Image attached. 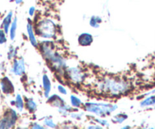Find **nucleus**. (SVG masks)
<instances>
[{"mask_svg":"<svg viewBox=\"0 0 155 129\" xmlns=\"http://www.w3.org/2000/svg\"><path fill=\"white\" fill-rule=\"evenodd\" d=\"M97 88L104 94L112 96H119L127 94L131 90L132 86L126 79L120 77H110L99 82Z\"/></svg>","mask_w":155,"mask_h":129,"instance_id":"nucleus-1","label":"nucleus"},{"mask_svg":"<svg viewBox=\"0 0 155 129\" xmlns=\"http://www.w3.org/2000/svg\"><path fill=\"white\" fill-rule=\"evenodd\" d=\"M127 118H128V115H126V114L119 113L113 117V121L116 123H118V124H122L123 121H125L126 119H127Z\"/></svg>","mask_w":155,"mask_h":129,"instance_id":"nucleus-21","label":"nucleus"},{"mask_svg":"<svg viewBox=\"0 0 155 129\" xmlns=\"http://www.w3.org/2000/svg\"><path fill=\"white\" fill-rule=\"evenodd\" d=\"M70 102H71V106L74 108H80L84 105L82 101L78 96H74V95H71L70 96Z\"/></svg>","mask_w":155,"mask_h":129,"instance_id":"nucleus-20","label":"nucleus"},{"mask_svg":"<svg viewBox=\"0 0 155 129\" xmlns=\"http://www.w3.org/2000/svg\"><path fill=\"white\" fill-rule=\"evenodd\" d=\"M25 106H26L27 109H28L30 112H31V113L35 112L37 109V103H36L35 101H34V100H32V99H27Z\"/></svg>","mask_w":155,"mask_h":129,"instance_id":"nucleus-19","label":"nucleus"},{"mask_svg":"<svg viewBox=\"0 0 155 129\" xmlns=\"http://www.w3.org/2000/svg\"><path fill=\"white\" fill-rule=\"evenodd\" d=\"M31 127H32V128H35V129H37V128H38V129L44 128V126H41V124H38V123H36V122L34 123V124H32V125H31Z\"/></svg>","mask_w":155,"mask_h":129,"instance_id":"nucleus-30","label":"nucleus"},{"mask_svg":"<svg viewBox=\"0 0 155 129\" xmlns=\"http://www.w3.org/2000/svg\"><path fill=\"white\" fill-rule=\"evenodd\" d=\"M130 126H125V127H123V128L126 129V128H130Z\"/></svg>","mask_w":155,"mask_h":129,"instance_id":"nucleus-33","label":"nucleus"},{"mask_svg":"<svg viewBox=\"0 0 155 129\" xmlns=\"http://www.w3.org/2000/svg\"><path fill=\"white\" fill-rule=\"evenodd\" d=\"M44 125H46L47 127H52V128H55V127H57V124L53 121V120L52 118H49V117H46L44 119Z\"/></svg>","mask_w":155,"mask_h":129,"instance_id":"nucleus-23","label":"nucleus"},{"mask_svg":"<svg viewBox=\"0 0 155 129\" xmlns=\"http://www.w3.org/2000/svg\"><path fill=\"white\" fill-rule=\"evenodd\" d=\"M48 62H50L53 69L59 73H63L65 71V69L66 68L65 59L57 52H55L54 54L51 56Z\"/></svg>","mask_w":155,"mask_h":129,"instance_id":"nucleus-6","label":"nucleus"},{"mask_svg":"<svg viewBox=\"0 0 155 129\" xmlns=\"http://www.w3.org/2000/svg\"><path fill=\"white\" fill-rule=\"evenodd\" d=\"M1 67H2V65H1V63H0V70H1Z\"/></svg>","mask_w":155,"mask_h":129,"instance_id":"nucleus-34","label":"nucleus"},{"mask_svg":"<svg viewBox=\"0 0 155 129\" xmlns=\"http://www.w3.org/2000/svg\"><path fill=\"white\" fill-rule=\"evenodd\" d=\"M87 128H90V129H101V128H102V126L95 125V124H94V125L88 126V127H87Z\"/></svg>","mask_w":155,"mask_h":129,"instance_id":"nucleus-31","label":"nucleus"},{"mask_svg":"<svg viewBox=\"0 0 155 129\" xmlns=\"http://www.w3.org/2000/svg\"><path fill=\"white\" fill-rule=\"evenodd\" d=\"M11 71L16 76H22L25 73V62L23 58L15 59Z\"/></svg>","mask_w":155,"mask_h":129,"instance_id":"nucleus-8","label":"nucleus"},{"mask_svg":"<svg viewBox=\"0 0 155 129\" xmlns=\"http://www.w3.org/2000/svg\"><path fill=\"white\" fill-rule=\"evenodd\" d=\"M84 109L87 112L94 114L100 117L107 116L117 109L118 106L113 103H93L88 102L84 104Z\"/></svg>","mask_w":155,"mask_h":129,"instance_id":"nucleus-3","label":"nucleus"},{"mask_svg":"<svg viewBox=\"0 0 155 129\" xmlns=\"http://www.w3.org/2000/svg\"><path fill=\"white\" fill-rule=\"evenodd\" d=\"M155 105V94L151 95L150 96H147L145 99L142 100V101L140 103V106L141 107H147V106H154Z\"/></svg>","mask_w":155,"mask_h":129,"instance_id":"nucleus-16","label":"nucleus"},{"mask_svg":"<svg viewBox=\"0 0 155 129\" xmlns=\"http://www.w3.org/2000/svg\"><path fill=\"white\" fill-rule=\"evenodd\" d=\"M0 89L5 94H11L15 91V87L12 82L8 77H4L0 81Z\"/></svg>","mask_w":155,"mask_h":129,"instance_id":"nucleus-9","label":"nucleus"},{"mask_svg":"<svg viewBox=\"0 0 155 129\" xmlns=\"http://www.w3.org/2000/svg\"><path fill=\"white\" fill-rule=\"evenodd\" d=\"M40 50H41L44 59L47 61H49V59L51 58V56L56 52L54 50L53 42H51V41H43L41 44Z\"/></svg>","mask_w":155,"mask_h":129,"instance_id":"nucleus-7","label":"nucleus"},{"mask_svg":"<svg viewBox=\"0 0 155 129\" xmlns=\"http://www.w3.org/2000/svg\"><path fill=\"white\" fill-rule=\"evenodd\" d=\"M18 120V115L15 110L9 109L5 112L2 118L0 119V128H11L15 125Z\"/></svg>","mask_w":155,"mask_h":129,"instance_id":"nucleus-4","label":"nucleus"},{"mask_svg":"<svg viewBox=\"0 0 155 129\" xmlns=\"http://www.w3.org/2000/svg\"><path fill=\"white\" fill-rule=\"evenodd\" d=\"M27 32H28V36L31 45L34 47H38V43H37V38H36L35 34H34V27L30 21L27 24Z\"/></svg>","mask_w":155,"mask_h":129,"instance_id":"nucleus-11","label":"nucleus"},{"mask_svg":"<svg viewBox=\"0 0 155 129\" xmlns=\"http://www.w3.org/2000/svg\"><path fill=\"white\" fill-rule=\"evenodd\" d=\"M153 109H155V105H154V108H153Z\"/></svg>","mask_w":155,"mask_h":129,"instance_id":"nucleus-35","label":"nucleus"},{"mask_svg":"<svg viewBox=\"0 0 155 129\" xmlns=\"http://www.w3.org/2000/svg\"><path fill=\"white\" fill-rule=\"evenodd\" d=\"M15 106L16 109L19 111L21 112L24 109V106H25V103H24V100L21 97L20 94H17L15 97Z\"/></svg>","mask_w":155,"mask_h":129,"instance_id":"nucleus-18","label":"nucleus"},{"mask_svg":"<svg viewBox=\"0 0 155 129\" xmlns=\"http://www.w3.org/2000/svg\"><path fill=\"white\" fill-rule=\"evenodd\" d=\"M58 88V91L59 92V93H61V94L62 95H66L67 94V90L65 89V87H63L62 85H58L57 87Z\"/></svg>","mask_w":155,"mask_h":129,"instance_id":"nucleus-28","label":"nucleus"},{"mask_svg":"<svg viewBox=\"0 0 155 129\" xmlns=\"http://www.w3.org/2000/svg\"><path fill=\"white\" fill-rule=\"evenodd\" d=\"M13 20V11H8V14L5 16V18H3L2 22V28L3 29V31H5V34H8V31H9L10 26H11V24Z\"/></svg>","mask_w":155,"mask_h":129,"instance_id":"nucleus-12","label":"nucleus"},{"mask_svg":"<svg viewBox=\"0 0 155 129\" xmlns=\"http://www.w3.org/2000/svg\"><path fill=\"white\" fill-rule=\"evenodd\" d=\"M95 121H97L101 126L103 125L106 126V127H109V125H110V123L108 122V121L106 119H103V118H95Z\"/></svg>","mask_w":155,"mask_h":129,"instance_id":"nucleus-26","label":"nucleus"},{"mask_svg":"<svg viewBox=\"0 0 155 129\" xmlns=\"http://www.w3.org/2000/svg\"><path fill=\"white\" fill-rule=\"evenodd\" d=\"M35 32L39 37L44 39H53L56 34V26L52 19L43 18L37 22Z\"/></svg>","mask_w":155,"mask_h":129,"instance_id":"nucleus-2","label":"nucleus"},{"mask_svg":"<svg viewBox=\"0 0 155 129\" xmlns=\"http://www.w3.org/2000/svg\"><path fill=\"white\" fill-rule=\"evenodd\" d=\"M83 115H84L83 113H78V112H71V114H70V116H71V118L77 120H81V118L83 117Z\"/></svg>","mask_w":155,"mask_h":129,"instance_id":"nucleus-27","label":"nucleus"},{"mask_svg":"<svg viewBox=\"0 0 155 129\" xmlns=\"http://www.w3.org/2000/svg\"><path fill=\"white\" fill-rule=\"evenodd\" d=\"M13 1H14L16 5H20V4H21L23 2L24 0H13Z\"/></svg>","mask_w":155,"mask_h":129,"instance_id":"nucleus-32","label":"nucleus"},{"mask_svg":"<svg viewBox=\"0 0 155 129\" xmlns=\"http://www.w3.org/2000/svg\"><path fill=\"white\" fill-rule=\"evenodd\" d=\"M94 39L93 37L91 34L89 33H83L79 35L78 38V41L79 45L82 46V47H87L90 46L93 42Z\"/></svg>","mask_w":155,"mask_h":129,"instance_id":"nucleus-10","label":"nucleus"},{"mask_svg":"<svg viewBox=\"0 0 155 129\" xmlns=\"http://www.w3.org/2000/svg\"><path fill=\"white\" fill-rule=\"evenodd\" d=\"M103 19L102 18L98 15H92L91 17L90 21H89V24L91 27L94 28H99L100 25L102 23Z\"/></svg>","mask_w":155,"mask_h":129,"instance_id":"nucleus-17","label":"nucleus"},{"mask_svg":"<svg viewBox=\"0 0 155 129\" xmlns=\"http://www.w3.org/2000/svg\"><path fill=\"white\" fill-rule=\"evenodd\" d=\"M7 42L6 34L2 28H0V44H4Z\"/></svg>","mask_w":155,"mask_h":129,"instance_id":"nucleus-25","label":"nucleus"},{"mask_svg":"<svg viewBox=\"0 0 155 129\" xmlns=\"http://www.w3.org/2000/svg\"><path fill=\"white\" fill-rule=\"evenodd\" d=\"M47 102H48L49 103H50L52 106L56 108L61 107L62 105L65 104V101H64L63 99L56 94L53 95V96H49L48 101Z\"/></svg>","mask_w":155,"mask_h":129,"instance_id":"nucleus-14","label":"nucleus"},{"mask_svg":"<svg viewBox=\"0 0 155 129\" xmlns=\"http://www.w3.org/2000/svg\"><path fill=\"white\" fill-rule=\"evenodd\" d=\"M36 12V8L35 6H31L28 9V15H29L31 17H33V16L35 15Z\"/></svg>","mask_w":155,"mask_h":129,"instance_id":"nucleus-29","label":"nucleus"},{"mask_svg":"<svg viewBox=\"0 0 155 129\" xmlns=\"http://www.w3.org/2000/svg\"><path fill=\"white\" fill-rule=\"evenodd\" d=\"M65 75L73 84H81L85 78V74L78 67H70L65 70Z\"/></svg>","mask_w":155,"mask_h":129,"instance_id":"nucleus-5","label":"nucleus"},{"mask_svg":"<svg viewBox=\"0 0 155 129\" xmlns=\"http://www.w3.org/2000/svg\"><path fill=\"white\" fill-rule=\"evenodd\" d=\"M16 54H17V50L15 49L14 47H11L8 52V59H9V60H11V59H12L13 58L15 57Z\"/></svg>","mask_w":155,"mask_h":129,"instance_id":"nucleus-24","label":"nucleus"},{"mask_svg":"<svg viewBox=\"0 0 155 129\" xmlns=\"http://www.w3.org/2000/svg\"><path fill=\"white\" fill-rule=\"evenodd\" d=\"M43 81V87H44V96L46 98H48L50 96V91H51V81H50V78H49L48 75H44L42 78Z\"/></svg>","mask_w":155,"mask_h":129,"instance_id":"nucleus-13","label":"nucleus"},{"mask_svg":"<svg viewBox=\"0 0 155 129\" xmlns=\"http://www.w3.org/2000/svg\"><path fill=\"white\" fill-rule=\"evenodd\" d=\"M58 110H59V112L61 115H67L68 113H71V110H72V108L65 103V104L62 105L61 107L58 108Z\"/></svg>","mask_w":155,"mask_h":129,"instance_id":"nucleus-22","label":"nucleus"},{"mask_svg":"<svg viewBox=\"0 0 155 129\" xmlns=\"http://www.w3.org/2000/svg\"><path fill=\"white\" fill-rule=\"evenodd\" d=\"M17 28H18V18L15 17L14 18H13L11 26H10L9 31H8L9 37L10 39H11V40H14L15 39Z\"/></svg>","mask_w":155,"mask_h":129,"instance_id":"nucleus-15","label":"nucleus"}]
</instances>
